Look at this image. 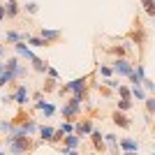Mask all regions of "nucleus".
Instances as JSON below:
<instances>
[{
  "label": "nucleus",
  "instance_id": "f257e3e1",
  "mask_svg": "<svg viewBox=\"0 0 155 155\" xmlns=\"http://www.w3.org/2000/svg\"><path fill=\"white\" fill-rule=\"evenodd\" d=\"M5 141H7V150H9L12 155H28V153H32V150H35L39 143H42V139H39V141H32V137L7 134Z\"/></svg>",
  "mask_w": 155,
  "mask_h": 155
},
{
  "label": "nucleus",
  "instance_id": "f03ea898",
  "mask_svg": "<svg viewBox=\"0 0 155 155\" xmlns=\"http://www.w3.org/2000/svg\"><path fill=\"white\" fill-rule=\"evenodd\" d=\"M93 74H84V77H77V79H72V81H67V84H63L58 88L60 95H79V93H84L88 91V79H91Z\"/></svg>",
  "mask_w": 155,
  "mask_h": 155
},
{
  "label": "nucleus",
  "instance_id": "7ed1b4c3",
  "mask_svg": "<svg viewBox=\"0 0 155 155\" xmlns=\"http://www.w3.org/2000/svg\"><path fill=\"white\" fill-rule=\"evenodd\" d=\"M111 70H114V74L116 77H125L127 79L132 72H134V63L130 58H114L111 60Z\"/></svg>",
  "mask_w": 155,
  "mask_h": 155
},
{
  "label": "nucleus",
  "instance_id": "20e7f679",
  "mask_svg": "<svg viewBox=\"0 0 155 155\" xmlns=\"http://www.w3.org/2000/svg\"><path fill=\"white\" fill-rule=\"evenodd\" d=\"M12 97H14V104L16 107H23L26 109L28 104H30V88H28L26 84H16L14 86V91H12Z\"/></svg>",
  "mask_w": 155,
  "mask_h": 155
},
{
  "label": "nucleus",
  "instance_id": "39448f33",
  "mask_svg": "<svg viewBox=\"0 0 155 155\" xmlns=\"http://www.w3.org/2000/svg\"><path fill=\"white\" fill-rule=\"evenodd\" d=\"M127 39L132 42V44H137V46H139V51H143V44H146V32H143V26L139 23V19L134 21V28L130 30Z\"/></svg>",
  "mask_w": 155,
  "mask_h": 155
},
{
  "label": "nucleus",
  "instance_id": "423d86ee",
  "mask_svg": "<svg viewBox=\"0 0 155 155\" xmlns=\"http://www.w3.org/2000/svg\"><path fill=\"white\" fill-rule=\"evenodd\" d=\"M58 111H60V116H63V120H67V123H77L79 116H81V107L70 104V102H65Z\"/></svg>",
  "mask_w": 155,
  "mask_h": 155
},
{
  "label": "nucleus",
  "instance_id": "0eeeda50",
  "mask_svg": "<svg viewBox=\"0 0 155 155\" xmlns=\"http://www.w3.org/2000/svg\"><path fill=\"white\" fill-rule=\"evenodd\" d=\"M93 130H95V123H93V118H79L77 123H74V132H77L79 137H81V139H84V137H91V132Z\"/></svg>",
  "mask_w": 155,
  "mask_h": 155
},
{
  "label": "nucleus",
  "instance_id": "6e6552de",
  "mask_svg": "<svg viewBox=\"0 0 155 155\" xmlns=\"http://www.w3.org/2000/svg\"><path fill=\"white\" fill-rule=\"evenodd\" d=\"M91 143H93V150L95 153H107V141H104V134H102V130H93L91 132Z\"/></svg>",
  "mask_w": 155,
  "mask_h": 155
},
{
  "label": "nucleus",
  "instance_id": "1a4fd4ad",
  "mask_svg": "<svg viewBox=\"0 0 155 155\" xmlns=\"http://www.w3.org/2000/svg\"><path fill=\"white\" fill-rule=\"evenodd\" d=\"M39 37H44L46 42H49V44H56V42H58L60 37H63V30H56V28H46V26H42L39 28V32H37Z\"/></svg>",
  "mask_w": 155,
  "mask_h": 155
},
{
  "label": "nucleus",
  "instance_id": "9d476101",
  "mask_svg": "<svg viewBox=\"0 0 155 155\" xmlns=\"http://www.w3.org/2000/svg\"><path fill=\"white\" fill-rule=\"evenodd\" d=\"M111 120H114V125H118L120 130L132 127V118H130L127 114H123V111H114V114H111Z\"/></svg>",
  "mask_w": 155,
  "mask_h": 155
},
{
  "label": "nucleus",
  "instance_id": "9b49d317",
  "mask_svg": "<svg viewBox=\"0 0 155 155\" xmlns=\"http://www.w3.org/2000/svg\"><path fill=\"white\" fill-rule=\"evenodd\" d=\"M127 79H130V84H132V86H141V84H143V79H146L143 63H137V65H134V72H132Z\"/></svg>",
  "mask_w": 155,
  "mask_h": 155
},
{
  "label": "nucleus",
  "instance_id": "f8f14e48",
  "mask_svg": "<svg viewBox=\"0 0 155 155\" xmlns=\"http://www.w3.org/2000/svg\"><path fill=\"white\" fill-rule=\"evenodd\" d=\"M23 12V5H19V0H5V14L7 19H16Z\"/></svg>",
  "mask_w": 155,
  "mask_h": 155
},
{
  "label": "nucleus",
  "instance_id": "ddd939ff",
  "mask_svg": "<svg viewBox=\"0 0 155 155\" xmlns=\"http://www.w3.org/2000/svg\"><path fill=\"white\" fill-rule=\"evenodd\" d=\"M2 42L5 44H16V42H26V32H16V30H7L2 32Z\"/></svg>",
  "mask_w": 155,
  "mask_h": 155
},
{
  "label": "nucleus",
  "instance_id": "4468645a",
  "mask_svg": "<svg viewBox=\"0 0 155 155\" xmlns=\"http://www.w3.org/2000/svg\"><path fill=\"white\" fill-rule=\"evenodd\" d=\"M14 51H16V56H19V58H26V60H32V58H35L32 49L26 44V42H16V44H14Z\"/></svg>",
  "mask_w": 155,
  "mask_h": 155
},
{
  "label": "nucleus",
  "instance_id": "2eb2a0df",
  "mask_svg": "<svg viewBox=\"0 0 155 155\" xmlns=\"http://www.w3.org/2000/svg\"><path fill=\"white\" fill-rule=\"evenodd\" d=\"M118 146H120V150H132V153H139V141L137 139H132V137H123V139H118Z\"/></svg>",
  "mask_w": 155,
  "mask_h": 155
},
{
  "label": "nucleus",
  "instance_id": "dca6fc26",
  "mask_svg": "<svg viewBox=\"0 0 155 155\" xmlns=\"http://www.w3.org/2000/svg\"><path fill=\"white\" fill-rule=\"evenodd\" d=\"M63 146L70 150H79V146H81V137L77 134V132H72V134H67L63 139Z\"/></svg>",
  "mask_w": 155,
  "mask_h": 155
},
{
  "label": "nucleus",
  "instance_id": "f3484780",
  "mask_svg": "<svg viewBox=\"0 0 155 155\" xmlns=\"http://www.w3.org/2000/svg\"><path fill=\"white\" fill-rule=\"evenodd\" d=\"M30 67L35 72H39V74H46V70H49V60L39 58V56H35V58L30 60Z\"/></svg>",
  "mask_w": 155,
  "mask_h": 155
},
{
  "label": "nucleus",
  "instance_id": "a211bd4d",
  "mask_svg": "<svg viewBox=\"0 0 155 155\" xmlns=\"http://www.w3.org/2000/svg\"><path fill=\"white\" fill-rule=\"evenodd\" d=\"M26 44L30 46V49H32V46H35V49H44V46H51V44H49V42H46L44 37H39V35H28Z\"/></svg>",
  "mask_w": 155,
  "mask_h": 155
},
{
  "label": "nucleus",
  "instance_id": "6ab92c4d",
  "mask_svg": "<svg viewBox=\"0 0 155 155\" xmlns=\"http://www.w3.org/2000/svg\"><path fill=\"white\" fill-rule=\"evenodd\" d=\"M53 132H56V127H51V125H39V139H42V143H51V139H53Z\"/></svg>",
  "mask_w": 155,
  "mask_h": 155
},
{
  "label": "nucleus",
  "instance_id": "aec40b11",
  "mask_svg": "<svg viewBox=\"0 0 155 155\" xmlns=\"http://www.w3.org/2000/svg\"><path fill=\"white\" fill-rule=\"evenodd\" d=\"M130 91H132V102H146L148 93L143 91V86H130Z\"/></svg>",
  "mask_w": 155,
  "mask_h": 155
},
{
  "label": "nucleus",
  "instance_id": "412c9836",
  "mask_svg": "<svg viewBox=\"0 0 155 155\" xmlns=\"http://www.w3.org/2000/svg\"><path fill=\"white\" fill-rule=\"evenodd\" d=\"M107 51H109L114 58H127V46H123V44H118V46H109Z\"/></svg>",
  "mask_w": 155,
  "mask_h": 155
},
{
  "label": "nucleus",
  "instance_id": "4be33fe9",
  "mask_svg": "<svg viewBox=\"0 0 155 155\" xmlns=\"http://www.w3.org/2000/svg\"><path fill=\"white\" fill-rule=\"evenodd\" d=\"M97 74H100V77L102 79H111V77H116V74H114V70H111V65H104V63H100L97 65Z\"/></svg>",
  "mask_w": 155,
  "mask_h": 155
},
{
  "label": "nucleus",
  "instance_id": "5701e85b",
  "mask_svg": "<svg viewBox=\"0 0 155 155\" xmlns=\"http://www.w3.org/2000/svg\"><path fill=\"white\" fill-rule=\"evenodd\" d=\"M132 107H134V102H132V100H123V97H118V100H116V111H123V114H127Z\"/></svg>",
  "mask_w": 155,
  "mask_h": 155
},
{
  "label": "nucleus",
  "instance_id": "b1692460",
  "mask_svg": "<svg viewBox=\"0 0 155 155\" xmlns=\"http://www.w3.org/2000/svg\"><path fill=\"white\" fill-rule=\"evenodd\" d=\"M39 111L44 114V118H51V116H56V114H58V107H56V104H51V102H46Z\"/></svg>",
  "mask_w": 155,
  "mask_h": 155
},
{
  "label": "nucleus",
  "instance_id": "393cba45",
  "mask_svg": "<svg viewBox=\"0 0 155 155\" xmlns=\"http://www.w3.org/2000/svg\"><path fill=\"white\" fill-rule=\"evenodd\" d=\"M14 130H16V125L12 123V120H0V134H12Z\"/></svg>",
  "mask_w": 155,
  "mask_h": 155
},
{
  "label": "nucleus",
  "instance_id": "a878e982",
  "mask_svg": "<svg viewBox=\"0 0 155 155\" xmlns=\"http://www.w3.org/2000/svg\"><path fill=\"white\" fill-rule=\"evenodd\" d=\"M143 107H146V114H148V116H155V95H148V97H146Z\"/></svg>",
  "mask_w": 155,
  "mask_h": 155
},
{
  "label": "nucleus",
  "instance_id": "bb28decb",
  "mask_svg": "<svg viewBox=\"0 0 155 155\" xmlns=\"http://www.w3.org/2000/svg\"><path fill=\"white\" fill-rule=\"evenodd\" d=\"M118 97H123V100H132V91H130V86H125V84H120L118 86Z\"/></svg>",
  "mask_w": 155,
  "mask_h": 155
},
{
  "label": "nucleus",
  "instance_id": "cd10ccee",
  "mask_svg": "<svg viewBox=\"0 0 155 155\" xmlns=\"http://www.w3.org/2000/svg\"><path fill=\"white\" fill-rule=\"evenodd\" d=\"M23 12H26V14H37L39 12V5L35 2V0H28L26 5H23Z\"/></svg>",
  "mask_w": 155,
  "mask_h": 155
},
{
  "label": "nucleus",
  "instance_id": "c85d7f7f",
  "mask_svg": "<svg viewBox=\"0 0 155 155\" xmlns=\"http://www.w3.org/2000/svg\"><path fill=\"white\" fill-rule=\"evenodd\" d=\"M141 86H143V91L148 93V95H155V81H153V79H148V77H146Z\"/></svg>",
  "mask_w": 155,
  "mask_h": 155
},
{
  "label": "nucleus",
  "instance_id": "c756f323",
  "mask_svg": "<svg viewBox=\"0 0 155 155\" xmlns=\"http://www.w3.org/2000/svg\"><path fill=\"white\" fill-rule=\"evenodd\" d=\"M102 86H107V88H111V91H118L120 81H116V77H111V79H102Z\"/></svg>",
  "mask_w": 155,
  "mask_h": 155
},
{
  "label": "nucleus",
  "instance_id": "7c9ffc66",
  "mask_svg": "<svg viewBox=\"0 0 155 155\" xmlns=\"http://www.w3.org/2000/svg\"><path fill=\"white\" fill-rule=\"evenodd\" d=\"M28 77V65H19L16 67V81H23Z\"/></svg>",
  "mask_w": 155,
  "mask_h": 155
},
{
  "label": "nucleus",
  "instance_id": "2f4dec72",
  "mask_svg": "<svg viewBox=\"0 0 155 155\" xmlns=\"http://www.w3.org/2000/svg\"><path fill=\"white\" fill-rule=\"evenodd\" d=\"M56 86H58V81H53V79H49L46 77V84H44V88H42V93H51V91H56Z\"/></svg>",
  "mask_w": 155,
  "mask_h": 155
},
{
  "label": "nucleus",
  "instance_id": "473e14b6",
  "mask_svg": "<svg viewBox=\"0 0 155 155\" xmlns=\"http://www.w3.org/2000/svg\"><path fill=\"white\" fill-rule=\"evenodd\" d=\"M46 77L53 79V81H60V72L56 70V67H51V65H49V70H46Z\"/></svg>",
  "mask_w": 155,
  "mask_h": 155
},
{
  "label": "nucleus",
  "instance_id": "72a5a7b5",
  "mask_svg": "<svg viewBox=\"0 0 155 155\" xmlns=\"http://www.w3.org/2000/svg\"><path fill=\"white\" fill-rule=\"evenodd\" d=\"M104 141H107V148H109V146H114V143H118V134H114V132H109V134H104Z\"/></svg>",
  "mask_w": 155,
  "mask_h": 155
},
{
  "label": "nucleus",
  "instance_id": "f704fd0d",
  "mask_svg": "<svg viewBox=\"0 0 155 155\" xmlns=\"http://www.w3.org/2000/svg\"><path fill=\"white\" fill-rule=\"evenodd\" d=\"M60 130H63L65 134H72V132H74V123H67V120H63V123H60Z\"/></svg>",
  "mask_w": 155,
  "mask_h": 155
},
{
  "label": "nucleus",
  "instance_id": "c9c22d12",
  "mask_svg": "<svg viewBox=\"0 0 155 155\" xmlns=\"http://www.w3.org/2000/svg\"><path fill=\"white\" fill-rule=\"evenodd\" d=\"M0 102L5 104V107H7V104H12V102H14V97H12V93H7V95H2V97H0Z\"/></svg>",
  "mask_w": 155,
  "mask_h": 155
},
{
  "label": "nucleus",
  "instance_id": "e433bc0d",
  "mask_svg": "<svg viewBox=\"0 0 155 155\" xmlns=\"http://www.w3.org/2000/svg\"><path fill=\"white\" fill-rule=\"evenodd\" d=\"M7 19V14H5V2H0V23Z\"/></svg>",
  "mask_w": 155,
  "mask_h": 155
},
{
  "label": "nucleus",
  "instance_id": "4c0bfd02",
  "mask_svg": "<svg viewBox=\"0 0 155 155\" xmlns=\"http://www.w3.org/2000/svg\"><path fill=\"white\" fill-rule=\"evenodd\" d=\"M7 56V49H5V42H0V60H5Z\"/></svg>",
  "mask_w": 155,
  "mask_h": 155
},
{
  "label": "nucleus",
  "instance_id": "58836bf2",
  "mask_svg": "<svg viewBox=\"0 0 155 155\" xmlns=\"http://www.w3.org/2000/svg\"><path fill=\"white\" fill-rule=\"evenodd\" d=\"M67 155H81V153H79V150H70Z\"/></svg>",
  "mask_w": 155,
  "mask_h": 155
},
{
  "label": "nucleus",
  "instance_id": "ea45409f",
  "mask_svg": "<svg viewBox=\"0 0 155 155\" xmlns=\"http://www.w3.org/2000/svg\"><path fill=\"white\" fill-rule=\"evenodd\" d=\"M123 155H139V153H132V150H125Z\"/></svg>",
  "mask_w": 155,
  "mask_h": 155
},
{
  "label": "nucleus",
  "instance_id": "a19ab883",
  "mask_svg": "<svg viewBox=\"0 0 155 155\" xmlns=\"http://www.w3.org/2000/svg\"><path fill=\"white\" fill-rule=\"evenodd\" d=\"M150 155H155V143H153V150H150Z\"/></svg>",
  "mask_w": 155,
  "mask_h": 155
},
{
  "label": "nucleus",
  "instance_id": "79ce46f5",
  "mask_svg": "<svg viewBox=\"0 0 155 155\" xmlns=\"http://www.w3.org/2000/svg\"><path fill=\"white\" fill-rule=\"evenodd\" d=\"M0 155H7V153H5V150H2V148H0Z\"/></svg>",
  "mask_w": 155,
  "mask_h": 155
},
{
  "label": "nucleus",
  "instance_id": "37998d69",
  "mask_svg": "<svg viewBox=\"0 0 155 155\" xmlns=\"http://www.w3.org/2000/svg\"><path fill=\"white\" fill-rule=\"evenodd\" d=\"M88 155H100V153H95V150H93V153H88Z\"/></svg>",
  "mask_w": 155,
  "mask_h": 155
},
{
  "label": "nucleus",
  "instance_id": "c03bdc74",
  "mask_svg": "<svg viewBox=\"0 0 155 155\" xmlns=\"http://www.w3.org/2000/svg\"><path fill=\"white\" fill-rule=\"evenodd\" d=\"M0 42H2V30H0Z\"/></svg>",
  "mask_w": 155,
  "mask_h": 155
}]
</instances>
